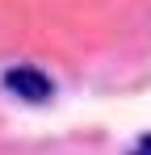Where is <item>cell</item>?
Masks as SVG:
<instances>
[{"label":"cell","mask_w":151,"mask_h":155,"mask_svg":"<svg viewBox=\"0 0 151 155\" xmlns=\"http://www.w3.org/2000/svg\"><path fill=\"white\" fill-rule=\"evenodd\" d=\"M0 84H4V88H8L17 101H25V105H42V101H50V92H55L50 76H46V71H38V67H29V63L8 67Z\"/></svg>","instance_id":"cell-1"},{"label":"cell","mask_w":151,"mask_h":155,"mask_svg":"<svg viewBox=\"0 0 151 155\" xmlns=\"http://www.w3.org/2000/svg\"><path fill=\"white\" fill-rule=\"evenodd\" d=\"M134 155H151V138H147V143H143V147H139Z\"/></svg>","instance_id":"cell-2"}]
</instances>
